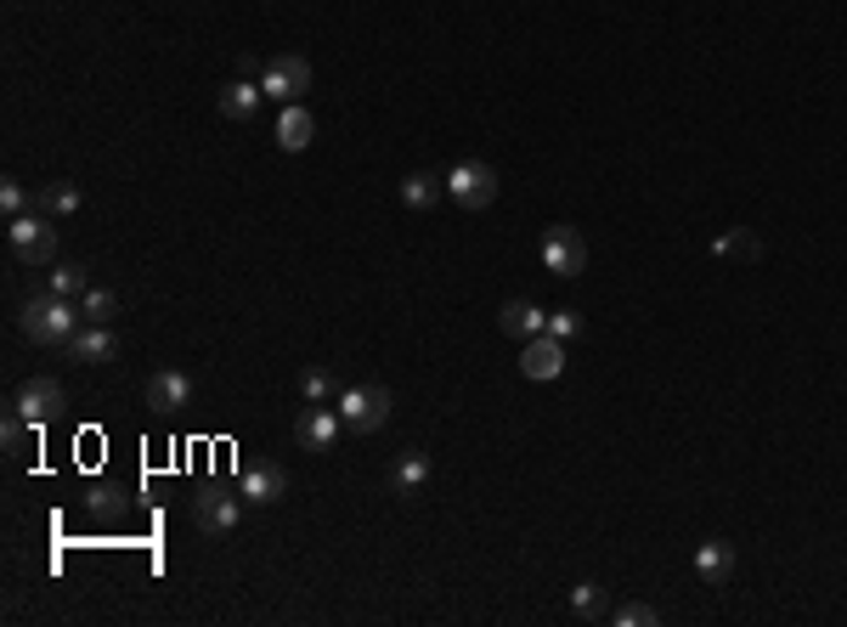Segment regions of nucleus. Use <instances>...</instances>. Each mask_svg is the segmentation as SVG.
<instances>
[{
	"instance_id": "nucleus-22",
	"label": "nucleus",
	"mask_w": 847,
	"mask_h": 627,
	"mask_svg": "<svg viewBox=\"0 0 847 627\" xmlns=\"http://www.w3.org/2000/svg\"><path fill=\"white\" fill-rule=\"evenodd\" d=\"M79 317L85 323H113V317H119V294H113V289H91V294L79 300Z\"/></svg>"
},
{
	"instance_id": "nucleus-5",
	"label": "nucleus",
	"mask_w": 847,
	"mask_h": 627,
	"mask_svg": "<svg viewBox=\"0 0 847 627\" xmlns=\"http://www.w3.org/2000/svg\"><path fill=\"white\" fill-rule=\"evenodd\" d=\"M243 492H226V487H204L192 498V521H198V531H210V537H226V531H238V521H243Z\"/></svg>"
},
{
	"instance_id": "nucleus-26",
	"label": "nucleus",
	"mask_w": 847,
	"mask_h": 627,
	"mask_svg": "<svg viewBox=\"0 0 847 627\" xmlns=\"http://www.w3.org/2000/svg\"><path fill=\"white\" fill-rule=\"evenodd\" d=\"M0 210H7V221H17V215H28V187L23 181H0Z\"/></svg>"
},
{
	"instance_id": "nucleus-23",
	"label": "nucleus",
	"mask_w": 847,
	"mask_h": 627,
	"mask_svg": "<svg viewBox=\"0 0 847 627\" xmlns=\"http://www.w3.org/2000/svg\"><path fill=\"white\" fill-rule=\"evenodd\" d=\"M571 611H577L582 622H599V616H605V588H599V582H577V588H571Z\"/></svg>"
},
{
	"instance_id": "nucleus-1",
	"label": "nucleus",
	"mask_w": 847,
	"mask_h": 627,
	"mask_svg": "<svg viewBox=\"0 0 847 627\" xmlns=\"http://www.w3.org/2000/svg\"><path fill=\"white\" fill-rule=\"evenodd\" d=\"M23 334L35 339V346H68V339L79 334V300H63V294H35L23 300Z\"/></svg>"
},
{
	"instance_id": "nucleus-8",
	"label": "nucleus",
	"mask_w": 847,
	"mask_h": 627,
	"mask_svg": "<svg viewBox=\"0 0 847 627\" xmlns=\"http://www.w3.org/2000/svg\"><path fill=\"white\" fill-rule=\"evenodd\" d=\"M543 266L554 277H577L587 266V243L577 238V226H548L543 233Z\"/></svg>"
},
{
	"instance_id": "nucleus-3",
	"label": "nucleus",
	"mask_w": 847,
	"mask_h": 627,
	"mask_svg": "<svg viewBox=\"0 0 847 627\" xmlns=\"http://www.w3.org/2000/svg\"><path fill=\"white\" fill-rule=\"evenodd\" d=\"M7 243H12V254L23 266H51L56 261V226H51V215H17L12 226H7Z\"/></svg>"
},
{
	"instance_id": "nucleus-27",
	"label": "nucleus",
	"mask_w": 847,
	"mask_h": 627,
	"mask_svg": "<svg viewBox=\"0 0 847 627\" xmlns=\"http://www.w3.org/2000/svg\"><path fill=\"white\" fill-rule=\"evenodd\" d=\"M712 254H762V243H757L751 233H723V238L712 243Z\"/></svg>"
},
{
	"instance_id": "nucleus-12",
	"label": "nucleus",
	"mask_w": 847,
	"mask_h": 627,
	"mask_svg": "<svg viewBox=\"0 0 847 627\" xmlns=\"http://www.w3.org/2000/svg\"><path fill=\"white\" fill-rule=\"evenodd\" d=\"M266 91L254 79H232V85H220L215 91V108H220V120H232V125H249L254 113H261Z\"/></svg>"
},
{
	"instance_id": "nucleus-24",
	"label": "nucleus",
	"mask_w": 847,
	"mask_h": 627,
	"mask_svg": "<svg viewBox=\"0 0 847 627\" xmlns=\"http://www.w3.org/2000/svg\"><path fill=\"white\" fill-rule=\"evenodd\" d=\"M300 396H305V407H323L328 396H333V374H328V367H305V374H300Z\"/></svg>"
},
{
	"instance_id": "nucleus-11",
	"label": "nucleus",
	"mask_w": 847,
	"mask_h": 627,
	"mask_svg": "<svg viewBox=\"0 0 847 627\" xmlns=\"http://www.w3.org/2000/svg\"><path fill=\"white\" fill-rule=\"evenodd\" d=\"M238 492H243L249 503H277V498H289V469L271 464V459H261V464H249V469L238 475Z\"/></svg>"
},
{
	"instance_id": "nucleus-4",
	"label": "nucleus",
	"mask_w": 847,
	"mask_h": 627,
	"mask_svg": "<svg viewBox=\"0 0 847 627\" xmlns=\"http://www.w3.org/2000/svg\"><path fill=\"white\" fill-rule=\"evenodd\" d=\"M446 198H452L458 210H486L492 198H497V170L480 164V159L452 164V170H446Z\"/></svg>"
},
{
	"instance_id": "nucleus-19",
	"label": "nucleus",
	"mask_w": 847,
	"mask_h": 627,
	"mask_svg": "<svg viewBox=\"0 0 847 627\" xmlns=\"http://www.w3.org/2000/svg\"><path fill=\"white\" fill-rule=\"evenodd\" d=\"M423 480H430V459H423V452H402L395 469H390V487L395 492H418Z\"/></svg>"
},
{
	"instance_id": "nucleus-20",
	"label": "nucleus",
	"mask_w": 847,
	"mask_h": 627,
	"mask_svg": "<svg viewBox=\"0 0 847 627\" xmlns=\"http://www.w3.org/2000/svg\"><path fill=\"white\" fill-rule=\"evenodd\" d=\"M35 210L51 215V221H56V215H74V210H79V187H74V181H51V187H40Z\"/></svg>"
},
{
	"instance_id": "nucleus-7",
	"label": "nucleus",
	"mask_w": 847,
	"mask_h": 627,
	"mask_svg": "<svg viewBox=\"0 0 847 627\" xmlns=\"http://www.w3.org/2000/svg\"><path fill=\"white\" fill-rule=\"evenodd\" d=\"M261 91L271 97V102H300L305 91H311V63L305 57H271L266 63V74H261Z\"/></svg>"
},
{
	"instance_id": "nucleus-21",
	"label": "nucleus",
	"mask_w": 847,
	"mask_h": 627,
	"mask_svg": "<svg viewBox=\"0 0 847 627\" xmlns=\"http://www.w3.org/2000/svg\"><path fill=\"white\" fill-rule=\"evenodd\" d=\"M51 294L85 300V294H91V272H85V266H56V272H51Z\"/></svg>"
},
{
	"instance_id": "nucleus-2",
	"label": "nucleus",
	"mask_w": 847,
	"mask_h": 627,
	"mask_svg": "<svg viewBox=\"0 0 847 627\" xmlns=\"http://www.w3.org/2000/svg\"><path fill=\"white\" fill-rule=\"evenodd\" d=\"M390 390L384 385H351V390H339V418H345V430L351 436H374L390 424Z\"/></svg>"
},
{
	"instance_id": "nucleus-15",
	"label": "nucleus",
	"mask_w": 847,
	"mask_h": 627,
	"mask_svg": "<svg viewBox=\"0 0 847 627\" xmlns=\"http://www.w3.org/2000/svg\"><path fill=\"white\" fill-rule=\"evenodd\" d=\"M497 328H503L508 339H536V334H548V311H536L531 300H508V305L497 311Z\"/></svg>"
},
{
	"instance_id": "nucleus-9",
	"label": "nucleus",
	"mask_w": 847,
	"mask_h": 627,
	"mask_svg": "<svg viewBox=\"0 0 847 627\" xmlns=\"http://www.w3.org/2000/svg\"><path fill=\"white\" fill-rule=\"evenodd\" d=\"M345 436V418H339V407H305L294 418V441L305 452H333V441Z\"/></svg>"
},
{
	"instance_id": "nucleus-25",
	"label": "nucleus",
	"mask_w": 847,
	"mask_h": 627,
	"mask_svg": "<svg viewBox=\"0 0 847 627\" xmlns=\"http://www.w3.org/2000/svg\"><path fill=\"white\" fill-rule=\"evenodd\" d=\"M610 622H616V627H656L661 611H656V605H616Z\"/></svg>"
},
{
	"instance_id": "nucleus-18",
	"label": "nucleus",
	"mask_w": 847,
	"mask_h": 627,
	"mask_svg": "<svg viewBox=\"0 0 847 627\" xmlns=\"http://www.w3.org/2000/svg\"><path fill=\"white\" fill-rule=\"evenodd\" d=\"M446 192V176H435V170H413V176L402 181V204L407 210H435Z\"/></svg>"
},
{
	"instance_id": "nucleus-13",
	"label": "nucleus",
	"mask_w": 847,
	"mask_h": 627,
	"mask_svg": "<svg viewBox=\"0 0 847 627\" xmlns=\"http://www.w3.org/2000/svg\"><path fill=\"white\" fill-rule=\"evenodd\" d=\"M68 356L74 362H113L119 356V334H113V323H85L68 339Z\"/></svg>"
},
{
	"instance_id": "nucleus-16",
	"label": "nucleus",
	"mask_w": 847,
	"mask_h": 627,
	"mask_svg": "<svg viewBox=\"0 0 847 627\" xmlns=\"http://www.w3.org/2000/svg\"><path fill=\"white\" fill-rule=\"evenodd\" d=\"M695 572L712 582V588H723V582L734 577V543H723V537H706V543L695 549Z\"/></svg>"
},
{
	"instance_id": "nucleus-28",
	"label": "nucleus",
	"mask_w": 847,
	"mask_h": 627,
	"mask_svg": "<svg viewBox=\"0 0 847 627\" xmlns=\"http://www.w3.org/2000/svg\"><path fill=\"white\" fill-rule=\"evenodd\" d=\"M548 334H554V339H577V334H582V317L565 305V311H554V317H548Z\"/></svg>"
},
{
	"instance_id": "nucleus-10",
	"label": "nucleus",
	"mask_w": 847,
	"mask_h": 627,
	"mask_svg": "<svg viewBox=\"0 0 847 627\" xmlns=\"http://www.w3.org/2000/svg\"><path fill=\"white\" fill-rule=\"evenodd\" d=\"M520 374H526V379H536V385L559 379V374H565V339H554V334L526 339V351H520Z\"/></svg>"
},
{
	"instance_id": "nucleus-14",
	"label": "nucleus",
	"mask_w": 847,
	"mask_h": 627,
	"mask_svg": "<svg viewBox=\"0 0 847 627\" xmlns=\"http://www.w3.org/2000/svg\"><path fill=\"white\" fill-rule=\"evenodd\" d=\"M192 402V379L181 374V367H164V374L148 379V407L153 413H181Z\"/></svg>"
},
{
	"instance_id": "nucleus-17",
	"label": "nucleus",
	"mask_w": 847,
	"mask_h": 627,
	"mask_svg": "<svg viewBox=\"0 0 847 627\" xmlns=\"http://www.w3.org/2000/svg\"><path fill=\"white\" fill-rule=\"evenodd\" d=\"M311 136H317L311 113H305L300 102H289V108H282V120H277V148H282V153H305Z\"/></svg>"
},
{
	"instance_id": "nucleus-29",
	"label": "nucleus",
	"mask_w": 847,
	"mask_h": 627,
	"mask_svg": "<svg viewBox=\"0 0 847 627\" xmlns=\"http://www.w3.org/2000/svg\"><path fill=\"white\" fill-rule=\"evenodd\" d=\"M91 509H97V515H113V509H119V492H113V487H91Z\"/></svg>"
},
{
	"instance_id": "nucleus-6",
	"label": "nucleus",
	"mask_w": 847,
	"mask_h": 627,
	"mask_svg": "<svg viewBox=\"0 0 847 627\" xmlns=\"http://www.w3.org/2000/svg\"><path fill=\"white\" fill-rule=\"evenodd\" d=\"M12 407H17L28 424H35V430H46V424L68 407V390L56 385V379H46V374H35V379H28V385L12 396Z\"/></svg>"
}]
</instances>
